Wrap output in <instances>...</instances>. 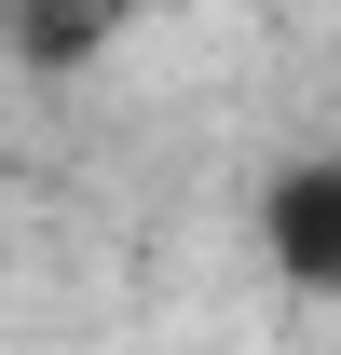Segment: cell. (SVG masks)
I'll return each instance as SVG.
<instances>
[{"label":"cell","instance_id":"6da1fadb","mask_svg":"<svg viewBox=\"0 0 341 355\" xmlns=\"http://www.w3.org/2000/svg\"><path fill=\"white\" fill-rule=\"evenodd\" d=\"M259 260L287 273L300 301H341V150L273 164V191H259Z\"/></svg>","mask_w":341,"mask_h":355}]
</instances>
